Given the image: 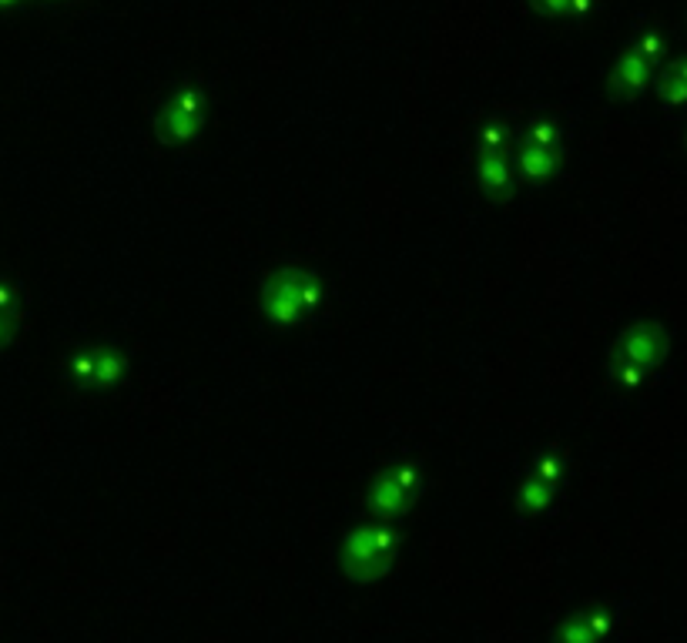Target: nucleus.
Segmentation results:
<instances>
[{"instance_id": "15", "label": "nucleus", "mask_w": 687, "mask_h": 643, "mask_svg": "<svg viewBox=\"0 0 687 643\" xmlns=\"http://www.w3.org/2000/svg\"><path fill=\"white\" fill-rule=\"evenodd\" d=\"M610 379L617 382V386H627V389H634V386H641L644 376H647V369L641 366H634V362H624V359H610Z\"/></svg>"}, {"instance_id": "7", "label": "nucleus", "mask_w": 687, "mask_h": 643, "mask_svg": "<svg viewBox=\"0 0 687 643\" xmlns=\"http://www.w3.org/2000/svg\"><path fill=\"white\" fill-rule=\"evenodd\" d=\"M476 178H480V185L490 201H510L513 191H517V168H513V161L503 155H486L480 165H476Z\"/></svg>"}, {"instance_id": "10", "label": "nucleus", "mask_w": 687, "mask_h": 643, "mask_svg": "<svg viewBox=\"0 0 687 643\" xmlns=\"http://www.w3.org/2000/svg\"><path fill=\"white\" fill-rule=\"evenodd\" d=\"M124 369H128V362H124V355L118 349H101V352H91V376H88V389H108L114 382H121Z\"/></svg>"}, {"instance_id": "20", "label": "nucleus", "mask_w": 687, "mask_h": 643, "mask_svg": "<svg viewBox=\"0 0 687 643\" xmlns=\"http://www.w3.org/2000/svg\"><path fill=\"white\" fill-rule=\"evenodd\" d=\"M567 4L570 0H530V7L543 17H557V14H567Z\"/></svg>"}, {"instance_id": "3", "label": "nucleus", "mask_w": 687, "mask_h": 643, "mask_svg": "<svg viewBox=\"0 0 687 643\" xmlns=\"http://www.w3.org/2000/svg\"><path fill=\"white\" fill-rule=\"evenodd\" d=\"M423 493V479H419L416 466H389L383 469L376 479L369 483L366 493V506L379 516L383 523L389 520H403V516L413 510V503Z\"/></svg>"}, {"instance_id": "22", "label": "nucleus", "mask_w": 687, "mask_h": 643, "mask_svg": "<svg viewBox=\"0 0 687 643\" xmlns=\"http://www.w3.org/2000/svg\"><path fill=\"white\" fill-rule=\"evenodd\" d=\"M590 7H594V0H570L567 4V14H574V17H584Z\"/></svg>"}, {"instance_id": "18", "label": "nucleus", "mask_w": 687, "mask_h": 643, "mask_svg": "<svg viewBox=\"0 0 687 643\" xmlns=\"http://www.w3.org/2000/svg\"><path fill=\"white\" fill-rule=\"evenodd\" d=\"M507 138H510V131L503 128V124H486L483 134H480V145L490 151V155H496V151L507 145Z\"/></svg>"}, {"instance_id": "6", "label": "nucleus", "mask_w": 687, "mask_h": 643, "mask_svg": "<svg viewBox=\"0 0 687 643\" xmlns=\"http://www.w3.org/2000/svg\"><path fill=\"white\" fill-rule=\"evenodd\" d=\"M651 67L654 64H647L644 57H637L634 51L620 54L614 71H610V91H614L617 98H624V101L641 98L644 88L651 84Z\"/></svg>"}, {"instance_id": "17", "label": "nucleus", "mask_w": 687, "mask_h": 643, "mask_svg": "<svg viewBox=\"0 0 687 643\" xmlns=\"http://www.w3.org/2000/svg\"><path fill=\"white\" fill-rule=\"evenodd\" d=\"M631 51L637 57H644L647 64H654V61H661V54H664V41H661V34H654V31H644L641 37L634 41Z\"/></svg>"}, {"instance_id": "16", "label": "nucleus", "mask_w": 687, "mask_h": 643, "mask_svg": "<svg viewBox=\"0 0 687 643\" xmlns=\"http://www.w3.org/2000/svg\"><path fill=\"white\" fill-rule=\"evenodd\" d=\"M584 613H587V623H590V630H594V637L604 640L607 630L614 627V610L604 607V603H590V607H584Z\"/></svg>"}, {"instance_id": "19", "label": "nucleus", "mask_w": 687, "mask_h": 643, "mask_svg": "<svg viewBox=\"0 0 687 643\" xmlns=\"http://www.w3.org/2000/svg\"><path fill=\"white\" fill-rule=\"evenodd\" d=\"M17 302H21V295L11 282H0V315H7V319H17Z\"/></svg>"}, {"instance_id": "9", "label": "nucleus", "mask_w": 687, "mask_h": 643, "mask_svg": "<svg viewBox=\"0 0 687 643\" xmlns=\"http://www.w3.org/2000/svg\"><path fill=\"white\" fill-rule=\"evenodd\" d=\"M560 165V151H543V148H527L523 145L513 158V168H517V178L523 181H543L550 178Z\"/></svg>"}, {"instance_id": "5", "label": "nucleus", "mask_w": 687, "mask_h": 643, "mask_svg": "<svg viewBox=\"0 0 687 643\" xmlns=\"http://www.w3.org/2000/svg\"><path fill=\"white\" fill-rule=\"evenodd\" d=\"M667 349H671V335H667L664 325L637 322L614 339V345H610V359H624L641 369H654L667 359Z\"/></svg>"}, {"instance_id": "14", "label": "nucleus", "mask_w": 687, "mask_h": 643, "mask_svg": "<svg viewBox=\"0 0 687 643\" xmlns=\"http://www.w3.org/2000/svg\"><path fill=\"white\" fill-rule=\"evenodd\" d=\"M564 469H567L564 456L553 453V449H547V453H543L537 463H533V476H540V479H547V483L557 486L560 479H564Z\"/></svg>"}, {"instance_id": "2", "label": "nucleus", "mask_w": 687, "mask_h": 643, "mask_svg": "<svg viewBox=\"0 0 687 643\" xmlns=\"http://www.w3.org/2000/svg\"><path fill=\"white\" fill-rule=\"evenodd\" d=\"M399 546V533L389 523L356 526L342 540V573L352 583H376L383 580L393 566Z\"/></svg>"}, {"instance_id": "12", "label": "nucleus", "mask_w": 687, "mask_h": 643, "mask_svg": "<svg viewBox=\"0 0 687 643\" xmlns=\"http://www.w3.org/2000/svg\"><path fill=\"white\" fill-rule=\"evenodd\" d=\"M550 640H553V643H600V640L594 637V630H590L584 610L567 613V617L557 623V630H553Z\"/></svg>"}, {"instance_id": "8", "label": "nucleus", "mask_w": 687, "mask_h": 643, "mask_svg": "<svg viewBox=\"0 0 687 643\" xmlns=\"http://www.w3.org/2000/svg\"><path fill=\"white\" fill-rule=\"evenodd\" d=\"M553 499H557V486L540 476H527L520 483L517 496H513V506H517L520 516H540L550 510Z\"/></svg>"}, {"instance_id": "11", "label": "nucleus", "mask_w": 687, "mask_h": 643, "mask_svg": "<svg viewBox=\"0 0 687 643\" xmlns=\"http://www.w3.org/2000/svg\"><path fill=\"white\" fill-rule=\"evenodd\" d=\"M654 88H657V98H661L664 104H671V108L687 104V57L667 64L661 71V78L654 81Z\"/></svg>"}, {"instance_id": "21", "label": "nucleus", "mask_w": 687, "mask_h": 643, "mask_svg": "<svg viewBox=\"0 0 687 643\" xmlns=\"http://www.w3.org/2000/svg\"><path fill=\"white\" fill-rule=\"evenodd\" d=\"M14 322H17V319H7V315H0V349H4V345L11 342V335H14Z\"/></svg>"}, {"instance_id": "1", "label": "nucleus", "mask_w": 687, "mask_h": 643, "mask_svg": "<svg viewBox=\"0 0 687 643\" xmlns=\"http://www.w3.org/2000/svg\"><path fill=\"white\" fill-rule=\"evenodd\" d=\"M322 305V282L305 268H279L262 282V312L275 329H292Z\"/></svg>"}, {"instance_id": "13", "label": "nucleus", "mask_w": 687, "mask_h": 643, "mask_svg": "<svg viewBox=\"0 0 687 643\" xmlns=\"http://www.w3.org/2000/svg\"><path fill=\"white\" fill-rule=\"evenodd\" d=\"M523 145H527V148H543V151H557V145H560L557 124H550V121L530 124L527 134H523Z\"/></svg>"}, {"instance_id": "23", "label": "nucleus", "mask_w": 687, "mask_h": 643, "mask_svg": "<svg viewBox=\"0 0 687 643\" xmlns=\"http://www.w3.org/2000/svg\"><path fill=\"white\" fill-rule=\"evenodd\" d=\"M17 4H21V0H0V11H11Z\"/></svg>"}, {"instance_id": "4", "label": "nucleus", "mask_w": 687, "mask_h": 643, "mask_svg": "<svg viewBox=\"0 0 687 643\" xmlns=\"http://www.w3.org/2000/svg\"><path fill=\"white\" fill-rule=\"evenodd\" d=\"M205 128L202 94L195 88H181L155 111V131L161 145H181V141L198 138Z\"/></svg>"}]
</instances>
